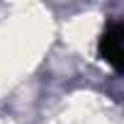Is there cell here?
Listing matches in <instances>:
<instances>
[{"instance_id":"cell-1","label":"cell","mask_w":124,"mask_h":124,"mask_svg":"<svg viewBox=\"0 0 124 124\" xmlns=\"http://www.w3.org/2000/svg\"><path fill=\"white\" fill-rule=\"evenodd\" d=\"M122 37H124V27L122 22L112 20L102 37H100V56L105 58V63H109L117 73L122 71Z\"/></svg>"}]
</instances>
